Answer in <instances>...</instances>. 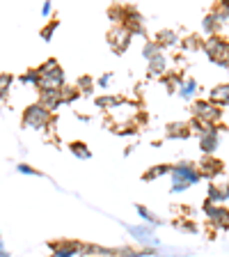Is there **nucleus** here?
I'll list each match as a JSON object with an SVG mask.
<instances>
[{
  "label": "nucleus",
  "instance_id": "nucleus-19",
  "mask_svg": "<svg viewBox=\"0 0 229 257\" xmlns=\"http://www.w3.org/2000/svg\"><path fill=\"white\" fill-rule=\"evenodd\" d=\"M76 92H78L80 96L83 94H92V87H94V80H92V76H80L78 80H76Z\"/></svg>",
  "mask_w": 229,
  "mask_h": 257
},
{
  "label": "nucleus",
  "instance_id": "nucleus-21",
  "mask_svg": "<svg viewBox=\"0 0 229 257\" xmlns=\"http://www.w3.org/2000/svg\"><path fill=\"white\" fill-rule=\"evenodd\" d=\"M195 92H197V83H195L192 78H183V83L179 85V96H183V99H190Z\"/></svg>",
  "mask_w": 229,
  "mask_h": 257
},
{
  "label": "nucleus",
  "instance_id": "nucleus-11",
  "mask_svg": "<svg viewBox=\"0 0 229 257\" xmlns=\"http://www.w3.org/2000/svg\"><path fill=\"white\" fill-rule=\"evenodd\" d=\"M224 200H229V184H222V186H218V184H211V186H208V200H206V202L222 204Z\"/></svg>",
  "mask_w": 229,
  "mask_h": 257
},
{
  "label": "nucleus",
  "instance_id": "nucleus-22",
  "mask_svg": "<svg viewBox=\"0 0 229 257\" xmlns=\"http://www.w3.org/2000/svg\"><path fill=\"white\" fill-rule=\"evenodd\" d=\"M119 101H122V99H119V96H99V99H96V108H101V110H112V108H115V106H117V103Z\"/></svg>",
  "mask_w": 229,
  "mask_h": 257
},
{
  "label": "nucleus",
  "instance_id": "nucleus-15",
  "mask_svg": "<svg viewBox=\"0 0 229 257\" xmlns=\"http://www.w3.org/2000/svg\"><path fill=\"white\" fill-rule=\"evenodd\" d=\"M154 42L158 44L160 48H167V46H176V44H179V37H176V32H172V30H160L158 37H156Z\"/></svg>",
  "mask_w": 229,
  "mask_h": 257
},
{
  "label": "nucleus",
  "instance_id": "nucleus-12",
  "mask_svg": "<svg viewBox=\"0 0 229 257\" xmlns=\"http://www.w3.org/2000/svg\"><path fill=\"white\" fill-rule=\"evenodd\" d=\"M220 170H222V163L215 161V159H211V156H204L202 163H199V168H197L199 177H213V175H218Z\"/></svg>",
  "mask_w": 229,
  "mask_h": 257
},
{
  "label": "nucleus",
  "instance_id": "nucleus-20",
  "mask_svg": "<svg viewBox=\"0 0 229 257\" xmlns=\"http://www.w3.org/2000/svg\"><path fill=\"white\" fill-rule=\"evenodd\" d=\"M160 51H163V48H160L154 39H147V42H144V46H142V55H144V60H147V62H149V60H154Z\"/></svg>",
  "mask_w": 229,
  "mask_h": 257
},
{
  "label": "nucleus",
  "instance_id": "nucleus-14",
  "mask_svg": "<svg viewBox=\"0 0 229 257\" xmlns=\"http://www.w3.org/2000/svg\"><path fill=\"white\" fill-rule=\"evenodd\" d=\"M208 101L213 103V106H224V103H229V83H224V85H218L211 90V99Z\"/></svg>",
  "mask_w": 229,
  "mask_h": 257
},
{
  "label": "nucleus",
  "instance_id": "nucleus-18",
  "mask_svg": "<svg viewBox=\"0 0 229 257\" xmlns=\"http://www.w3.org/2000/svg\"><path fill=\"white\" fill-rule=\"evenodd\" d=\"M69 150H71V154H74V156H78V159H83V161L92 159V150H90V147H87L85 143H80V140H76V143H71V145H69Z\"/></svg>",
  "mask_w": 229,
  "mask_h": 257
},
{
  "label": "nucleus",
  "instance_id": "nucleus-6",
  "mask_svg": "<svg viewBox=\"0 0 229 257\" xmlns=\"http://www.w3.org/2000/svg\"><path fill=\"white\" fill-rule=\"evenodd\" d=\"M108 44L115 53H124L131 44V32L126 30L124 26H115L110 32H108Z\"/></svg>",
  "mask_w": 229,
  "mask_h": 257
},
{
  "label": "nucleus",
  "instance_id": "nucleus-24",
  "mask_svg": "<svg viewBox=\"0 0 229 257\" xmlns=\"http://www.w3.org/2000/svg\"><path fill=\"white\" fill-rule=\"evenodd\" d=\"M12 74H3L0 76V94H5L7 96V92H10V85H12Z\"/></svg>",
  "mask_w": 229,
  "mask_h": 257
},
{
  "label": "nucleus",
  "instance_id": "nucleus-5",
  "mask_svg": "<svg viewBox=\"0 0 229 257\" xmlns=\"http://www.w3.org/2000/svg\"><path fill=\"white\" fill-rule=\"evenodd\" d=\"M126 230H128V234L133 236L138 243H142L144 248H156V250H158L160 239L154 234V227L142 223V225H126Z\"/></svg>",
  "mask_w": 229,
  "mask_h": 257
},
{
  "label": "nucleus",
  "instance_id": "nucleus-26",
  "mask_svg": "<svg viewBox=\"0 0 229 257\" xmlns=\"http://www.w3.org/2000/svg\"><path fill=\"white\" fill-rule=\"evenodd\" d=\"M55 28H58V21H51V23H48V26H46V28H44V30H42V39H46V42H48V39L53 37Z\"/></svg>",
  "mask_w": 229,
  "mask_h": 257
},
{
  "label": "nucleus",
  "instance_id": "nucleus-13",
  "mask_svg": "<svg viewBox=\"0 0 229 257\" xmlns=\"http://www.w3.org/2000/svg\"><path fill=\"white\" fill-rule=\"evenodd\" d=\"M188 136H190V128L183 122H172L165 126V138L176 140V138H188Z\"/></svg>",
  "mask_w": 229,
  "mask_h": 257
},
{
  "label": "nucleus",
  "instance_id": "nucleus-17",
  "mask_svg": "<svg viewBox=\"0 0 229 257\" xmlns=\"http://www.w3.org/2000/svg\"><path fill=\"white\" fill-rule=\"evenodd\" d=\"M135 211H138V216L142 218V223H144V225H149V227H158V225H163V223H160L158 216H154V214L149 211V209H144L142 204H138V207H135Z\"/></svg>",
  "mask_w": 229,
  "mask_h": 257
},
{
  "label": "nucleus",
  "instance_id": "nucleus-29",
  "mask_svg": "<svg viewBox=\"0 0 229 257\" xmlns=\"http://www.w3.org/2000/svg\"><path fill=\"white\" fill-rule=\"evenodd\" d=\"M51 12H53V5H51V3H44V5H42V14L44 16H51Z\"/></svg>",
  "mask_w": 229,
  "mask_h": 257
},
{
  "label": "nucleus",
  "instance_id": "nucleus-25",
  "mask_svg": "<svg viewBox=\"0 0 229 257\" xmlns=\"http://www.w3.org/2000/svg\"><path fill=\"white\" fill-rule=\"evenodd\" d=\"M16 170L21 172V175H30V177H35V175L39 177V175H42V172H37L32 166H28V163H19V166H16Z\"/></svg>",
  "mask_w": 229,
  "mask_h": 257
},
{
  "label": "nucleus",
  "instance_id": "nucleus-30",
  "mask_svg": "<svg viewBox=\"0 0 229 257\" xmlns=\"http://www.w3.org/2000/svg\"><path fill=\"white\" fill-rule=\"evenodd\" d=\"M0 257H12V252L5 248V243H3V241H0Z\"/></svg>",
  "mask_w": 229,
  "mask_h": 257
},
{
  "label": "nucleus",
  "instance_id": "nucleus-9",
  "mask_svg": "<svg viewBox=\"0 0 229 257\" xmlns=\"http://www.w3.org/2000/svg\"><path fill=\"white\" fill-rule=\"evenodd\" d=\"M204 211H206V216L211 218V223H215V225H229V211L224 207H220V204L206 202V204H204Z\"/></svg>",
  "mask_w": 229,
  "mask_h": 257
},
{
  "label": "nucleus",
  "instance_id": "nucleus-1",
  "mask_svg": "<svg viewBox=\"0 0 229 257\" xmlns=\"http://www.w3.org/2000/svg\"><path fill=\"white\" fill-rule=\"evenodd\" d=\"M39 71V90H62L64 83V71L60 69V64L55 62V58L46 60L42 67H37Z\"/></svg>",
  "mask_w": 229,
  "mask_h": 257
},
{
  "label": "nucleus",
  "instance_id": "nucleus-8",
  "mask_svg": "<svg viewBox=\"0 0 229 257\" xmlns=\"http://www.w3.org/2000/svg\"><path fill=\"white\" fill-rule=\"evenodd\" d=\"M37 103H42L46 110L55 112L64 103L62 101V92L60 90H39V101Z\"/></svg>",
  "mask_w": 229,
  "mask_h": 257
},
{
  "label": "nucleus",
  "instance_id": "nucleus-23",
  "mask_svg": "<svg viewBox=\"0 0 229 257\" xmlns=\"http://www.w3.org/2000/svg\"><path fill=\"white\" fill-rule=\"evenodd\" d=\"M19 80H21V83H26V85H35V87H39V71H37V69L26 71L23 76H19Z\"/></svg>",
  "mask_w": 229,
  "mask_h": 257
},
{
  "label": "nucleus",
  "instance_id": "nucleus-16",
  "mask_svg": "<svg viewBox=\"0 0 229 257\" xmlns=\"http://www.w3.org/2000/svg\"><path fill=\"white\" fill-rule=\"evenodd\" d=\"M167 172H172V166H165V163H160V166H154L151 170H147L142 175V182H154V179H158V177L167 175Z\"/></svg>",
  "mask_w": 229,
  "mask_h": 257
},
{
  "label": "nucleus",
  "instance_id": "nucleus-7",
  "mask_svg": "<svg viewBox=\"0 0 229 257\" xmlns=\"http://www.w3.org/2000/svg\"><path fill=\"white\" fill-rule=\"evenodd\" d=\"M218 145H220V131L215 126H208L199 134V147H202V152L206 156L213 154V152L218 150Z\"/></svg>",
  "mask_w": 229,
  "mask_h": 257
},
{
  "label": "nucleus",
  "instance_id": "nucleus-27",
  "mask_svg": "<svg viewBox=\"0 0 229 257\" xmlns=\"http://www.w3.org/2000/svg\"><path fill=\"white\" fill-rule=\"evenodd\" d=\"M110 80H112V74H103L101 78L96 80V85H99V87H103V90H106V87L110 85Z\"/></svg>",
  "mask_w": 229,
  "mask_h": 257
},
{
  "label": "nucleus",
  "instance_id": "nucleus-3",
  "mask_svg": "<svg viewBox=\"0 0 229 257\" xmlns=\"http://www.w3.org/2000/svg\"><path fill=\"white\" fill-rule=\"evenodd\" d=\"M170 175H172V184H183V186H188V188L202 179L197 168L192 166V163H176V166H172Z\"/></svg>",
  "mask_w": 229,
  "mask_h": 257
},
{
  "label": "nucleus",
  "instance_id": "nucleus-2",
  "mask_svg": "<svg viewBox=\"0 0 229 257\" xmlns=\"http://www.w3.org/2000/svg\"><path fill=\"white\" fill-rule=\"evenodd\" d=\"M51 119H53V112L46 110L42 103H32V106H28L26 112H23V126L35 128V131L46 128L48 124H51Z\"/></svg>",
  "mask_w": 229,
  "mask_h": 257
},
{
  "label": "nucleus",
  "instance_id": "nucleus-28",
  "mask_svg": "<svg viewBox=\"0 0 229 257\" xmlns=\"http://www.w3.org/2000/svg\"><path fill=\"white\" fill-rule=\"evenodd\" d=\"M51 257H76L74 252H69V250H53L51 252Z\"/></svg>",
  "mask_w": 229,
  "mask_h": 257
},
{
  "label": "nucleus",
  "instance_id": "nucleus-10",
  "mask_svg": "<svg viewBox=\"0 0 229 257\" xmlns=\"http://www.w3.org/2000/svg\"><path fill=\"white\" fill-rule=\"evenodd\" d=\"M167 64H170V60H167V55L160 51L154 60L147 62V71H149V76H163L165 74V69H167Z\"/></svg>",
  "mask_w": 229,
  "mask_h": 257
},
{
  "label": "nucleus",
  "instance_id": "nucleus-4",
  "mask_svg": "<svg viewBox=\"0 0 229 257\" xmlns=\"http://www.w3.org/2000/svg\"><path fill=\"white\" fill-rule=\"evenodd\" d=\"M192 115H195V119H199L204 126H213L222 112H220V108L213 106L211 101H195L192 103Z\"/></svg>",
  "mask_w": 229,
  "mask_h": 257
}]
</instances>
